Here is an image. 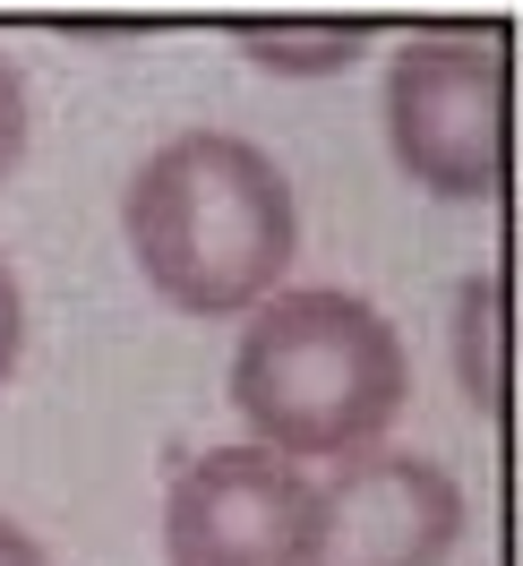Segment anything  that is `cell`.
I'll list each match as a JSON object with an SVG mask.
<instances>
[{"label": "cell", "instance_id": "obj_3", "mask_svg": "<svg viewBox=\"0 0 523 566\" xmlns=\"http://www.w3.org/2000/svg\"><path fill=\"white\" fill-rule=\"evenodd\" d=\"M386 155L429 198L472 207L506 180V35L438 27L386 52Z\"/></svg>", "mask_w": 523, "mask_h": 566}, {"label": "cell", "instance_id": "obj_4", "mask_svg": "<svg viewBox=\"0 0 523 566\" xmlns=\"http://www.w3.org/2000/svg\"><path fill=\"white\" fill-rule=\"evenodd\" d=\"M317 481L266 447H207L164 497L172 566H310Z\"/></svg>", "mask_w": 523, "mask_h": 566}, {"label": "cell", "instance_id": "obj_8", "mask_svg": "<svg viewBox=\"0 0 523 566\" xmlns=\"http://www.w3.org/2000/svg\"><path fill=\"white\" fill-rule=\"evenodd\" d=\"M18 155H27V77L0 52V180L18 172Z\"/></svg>", "mask_w": 523, "mask_h": 566}, {"label": "cell", "instance_id": "obj_1", "mask_svg": "<svg viewBox=\"0 0 523 566\" xmlns=\"http://www.w3.org/2000/svg\"><path fill=\"white\" fill-rule=\"evenodd\" d=\"M121 232L155 301L189 318H241L266 292H283V266L301 249V207L266 146L232 129H180L129 172Z\"/></svg>", "mask_w": 523, "mask_h": 566}, {"label": "cell", "instance_id": "obj_10", "mask_svg": "<svg viewBox=\"0 0 523 566\" xmlns=\"http://www.w3.org/2000/svg\"><path fill=\"white\" fill-rule=\"evenodd\" d=\"M0 566H52V558H43V541L27 524H9V515H0Z\"/></svg>", "mask_w": 523, "mask_h": 566}, {"label": "cell", "instance_id": "obj_9", "mask_svg": "<svg viewBox=\"0 0 523 566\" xmlns=\"http://www.w3.org/2000/svg\"><path fill=\"white\" fill-rule=\"evenodd\" d=\"M18 353H27V292H18V275H9V258H0V387H9V369H18Z\"/></svg>", "mask_w": 523, "mask_h": 566}, {"label": "cell", "instance_id": "obj_2", "mask_svg": "<svg viewBox=\"0 0 523 566\" xmlns=\"http://www.w3.org/2000/svg\"><path fill=\"white\" fill-rule=\"evenodd\" d=\"M404 403H412V360L378 301L301 283L249 310L241 353H232V412L266 455L352 463L404 421Z\"/></svg>", "mask_w": 523, "mask_h": 566}, {"label": "cell", "instance_id": "obj_5", "mask_svg": "<svg viewBox=\"0 0 523 566\" xmlns=\"http://www.w3.org/2000/svg\"><path fill=\"white\" fill-rule=\"evenodd\" d=\"M463 541V490L447 463L369 447L317 490L310 566H447Z\"/></svg>", "mask_w": 523, "mask_h": 566}, {"label": "cell", "instance_id": "obj_6", "mask_svg": "<svg viewBox=\"0 0 523 566\" xmlns=\"http://www.w3.org/2000/svg\"><path fill=\"white\" fill-rule=\"evenodd\" d=\"M454 369H463V395L498 412V275H472L454 292Z\"/></svg>", "mask_w": 523, "mask_h": 566}, {"label": "cell", "instance_id": "obj_7", "mask_svg": "<svg viewBox=\"0 0 523 566\" xmlns=\"http://www.w3.org/2000/svg\"><path fill=\"white\" fill-rule=\"evenodd\" d=\"M360 52H369L360 27H344V35H241V61L249 70H275V77H335Z\"/></svg>", "mask_w": 523, "mask_h": 566}]
</instances>
